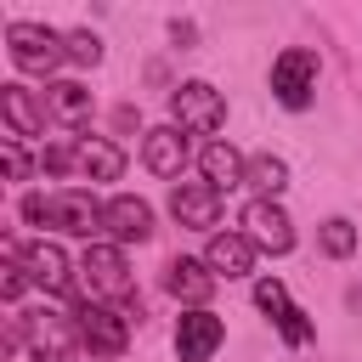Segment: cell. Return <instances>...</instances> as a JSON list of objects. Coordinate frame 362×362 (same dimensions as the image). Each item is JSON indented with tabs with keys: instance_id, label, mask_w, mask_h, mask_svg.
Wrapping results in <instances>:
<instances>
[{
	"instance_id": "obj_7",
	"label": "cell",
	"mask_w": 362,
	"mask_h": 362,
	"mask_svg": "<svg viewBox=\"0 0 362 362\" xmlns=\"http://www.w3.org/2000/svg\"><path fill=\"white\" fill-rule=\"evenodd\" d=\"M170 124H181L187 136H209L226 130V90L209 85V79H181L170 90Z\"/></svg>"
},
{
	"instance_id": "obj_18",
	"label": "cell",
	"mask_w": 362,
	"mask_h": 362,
	"mask_svg": "<svg viewBox=\"0 0 362 362\" xmlns=\"http://www.w3.org/2000/svg\"><path fill=\"white\" fill-rule=\"evenodd\" d=\"M204 266L215 272V277H226V283H243V277H255V266H260V249L232 226V232H215L209 243H204Z\"/></svg>"
},
{
	"instance_id": "obj_5",
	"label": "cell",
	"mask_w": 362,
	"mask_h": 362,
	"mask_svg": "<svg viewBox=\"0 0 362 362\" xmlns=\"http://www.w3.org/2000/svg\"><path fill=\"white\" fill-rule=\"evenodd\" d=\"M6 57H11L17 74H40L51 85V74L68 62V45H62V28H45V23L17 17V23H6Z\"/></svg>"
},
{
	"instance_id": "obj_17",
	"label": "cell",
	"mask_w": 362,
	"mask_h": 362,
	"mask_svg": "<svg viewBox=\"0 0 362 362\" xmlns=\"http://www.w3.org/2000/svg\"><path fill=\"white\" fill-rule=\"evenodd\" d=\"M40 107H45L51 124H62V130H85L90 113H96V96H90V85H79V79H51V85L40 90Z\"/></svg>"
},
{
	"instance_id": "obj_1",
	"label": "cell",
	"mask_w": 362,
	"mask_h": 362,
	"mask_svg": "<svg viewBox=\"0 0 362 362\" xmlns=\"http://www.w3.org/2000/svg\"><path fill=\"white\" fill-rule=\"evenodd\" d=\"M102 209H107V198H96L90 187L23 192V204H17V215L28 226H40V238L57 232V238H90V243H102Z\"/></svg>"
},
{
	"instance_id": "obj_9",
	"label": "cell",
	"mask_w": 362,
	"mask_h": 362,
	"mask_svg": "<svg viewBox=\"0 0 362 362\" xmlns=\"http://www.w3.org/2000/svg\"><path fill=\"white\" fill-rule=\"evenodd\" d=\"M6 255H17L23 272H28L45 294H74V272H79V260H68V249H62L57 238H11Z\"/></svg>"
},
{
	"instance_id": "obj_23",
	"label": "cell",
	"mask_w": 362,
	"mask_h": 362,
	"mask_svg": "<svg viewBox=\"0 0 362 362\" xmlns=\"http://www.w3.org/2000/svg\"><path fill=\"white\" fill-rule=\"evenodd\" d=\"M62 45H68V62L74 68H96L102 62V40L90 28H62Z\"/></svg>"
},
{
	"instance_id": "obj_16",
	"label": "cell",
	"mask_w": 362,
	"mask_h": 362,
	"mask_svg": "<svg viewBox=\"0 0 362 362\" xmlns=\"http://www.w3.org/2000/svg\"><path fill=\"white\" fill-rule=\"evenodd\" d=\"M221 345H226V322H221L209 305L175 317V356H181V362H215Z\"/></svg>"
},
{
	"instance_id": "obj_3",
	"label": "cell",
	"mask_w": 362,
	"mask_h": 362,
	"mask_svg": "<svg viewBox=\"0 0 362 362\" xmlns=\"http://www.w3.org/2000/svg\"><path fill=\"white\" fill-rule=\"evenodd\" d=\"M74 294H79V300H96V305L136 311V272H130L124 249H119V243H85L79 272H74ZM136 317H141V311H136Z\"/></svg>"
},
{
	"instance_id": "obj_4",
	"label": "cell",
	"mask_w": 362,
	"mask_h": 362,
	"mask_svg": "<svg viewBox=\"0 0 362 362\" xmlns=\"http://www.w3.org/2000/svg\"><path fill=\"white\" fill-rule=\"evenodd\" d=\"M45 175H79V181H119L124 175V147L107 136H74V141H51L40 153Z\"/></svg>"
},
{
	"instance_id": "obj_21",
	"label": "cell",
	"mask_w": 362,
	"mask_h": 362,
	"mask_svg": "<svg viewBox=\"0 0 362 362\" xmlns=\"http://www.w3.org/2000/svg\"><path fill=\"white\" fill-rule=\"evenodd\" d=\"M243 187H255V198H283L288 192V158L283 153H249Z\"/></svg>"
},
{
	"instance_id": "obj_11",
	"label": "cell",
	"mask_w": 362,
	"mask_h": 362,
	"mask_svg": "<svg viewBox=\"0 0 362 362\" xmlns=\"http://www.w3.org/2000/svg\"><path fill=\"white\" fill-rule=\"evenodd\" d=\"M238 232H243L260 255H272V260H283V255L294 249V215L283 209V198H249L243 215H238Z\"/></svg>"
},
{
	"instance_id": "obj_22",
	"label": "cell",
	"mask_w": 362,
	"mask_h": 362,
	"mask_svg": "<svg viewBox=\"0 0 362 362\" xmlns=\"http://www.w3.org/2000/svg\"><path fill=\"white\" fill-rule=\"evenodd\" d=\"M317 243H322L328 260H351V255H356V226H351L345 215H328L322 232H317Z\"/></svg>"
},
{
	"instance_id": "obj_19",
	"label": "cell",
	"mask_w": 362,
	"mask_h": 362,
	"mask_svg": "<svg viewBox=\"0 0 362 362\" xmlns=\"http://www.w3.org/2000/svg\"><path fill=\"white\" fill-rule=\"evenodd\" d=\"M0 119H6V130L17 136V141H34V136H45V107H40V90H28V85H0Z\"/></svg>"
},
{
	"instance_id": "obj_25",
	"label": "cell",
	"mask_w": 362,
	"mask_h": 362,
	"mask_svg": "<svg viewBox=\"0 0 362 362\" xmlns=\"http://www.w3.org/2000/svg\"><path fill=\"white\" fill-rule=\"evenodd\" d=\"M6 175H11V181H28V175H34V158L23 153L17 136H6Z\"/></svg>"
},
{
	"instance_id": "obj_13",
	"label": "cell",
	"mask_w": 362,
	"mask_h": 362,
	"mask_svg": "<svg viewBox=\"0 0 362 362\" xmlns=\"http://www.w3.org/2000/svg\"><path fill=\"white\" fill-rule=\"evenodd\" d=\"M158 226H153V204L141 192H113L107 209H102V243H147Z\"/></svg>"
},
{
	"instance_id": "obj_6",
	"label": "cell",
	"mask_w": 362,
	"mask_h": 362,
	"mask_svg": "<svg viewBox=\"0 0 362 362\" xmlns=\"http://www.w3.org/2000/svg\"><path fill=\"white\" fill-rule=\"evenodd\" d=\"M255 311L272 322V334H277L288 351H305V345L317 339V322L305 317V305H294L288 283H283V277H272V272H260V277H255Z\"/></svg>"
},
{
	"instance_id": "obj_8",
	"label": "cell",
	"mask_w": 362,
	"mask_h": 362,
	"mask_svg": "<svg viewBox=\"0 0 362 362\" xmlns=\"http://www.w3.org/2000/svg\"><path fill=\"white\" fill-rule=\"evenodd\" d=\"M266 85H272V102H277V107L305 113L311 96H317V51H311V45H283V51L272 57Z\"/></svg>"
},
{
	"instance_id": "obj_20",
	"label": "cell",
	"mask_w": 362,
	"mask_h": 362,
	"mask_svg": "<svg viewBox=\"0 0 362 362\" xmlns=\"http://www.w3.org/2000/svg\"><path fill=\"white\" fill-rule=\"evenodd\" d=\"M198 170H204V181H209L215 192H232V187H243L249 158H243L226 136H215V141H204V147H198Z\"/></svg>"
},
{
	"instance_id": "obj_2",
	"label": "cell",
	"mask_w": 362,
	"mask_h": 362,
	"mask_svg": "<svg viewBox=\"0 0 362 362\" xmlns=\"http://www.w3.org/2000/svg\"><path fill=\"white\" fill-rule=\"evenodd\" d=\"M6 351H28L34 362H79V328H74V311H51V305H34V311H17L6 322Z\"/></svg>"
},
{
	"instance_id": "obj_10",
	"label": "cell",
	"mask_w": 362,
	"mask_h": 362,
	"mask_svg": "<svg viewBox=\"0 0 362 362\" xmlns=\"http://www.w3.org/2000/svg\"><path fill=\"white\" fill-rule=\"evenodd\" d=\"M130 311L119 305H96V300H79L74 305V328H79V345L96 356V362H113L124 345H130Z\"/></svg>"
},
{
	"instance_id": "obj_24",
	"label": "cell",
	"mask_w": 362,
	"mask_h": 362,
	"mask_svg": "<svg viewBox=\"0 0 362 362\" xmlns=\"http://www.w3.org/2000/svg\"><path fill=\"white\" fill-rule=\"evenodd\" d=\"M0 272H6V277H0V294H6V305H17V300L28 294V283H34V277L23 272V260H17V255H6V266H0Z\"/></svg>"
},
{
	"instance_id": "obj_15",
	"label": "cell",
	"mask_w": 362,
	"mask_h": 362,
	"mask_svg": "<svg viewBox=\"0 0 362 362\" xmlns=\"http://www.w3.org/2000/svg\"><path fill=\"white\" fill-rule=\"evenodd\" d=\"M187 158H192V141H187L181 124H147V130H141V164H147L158 181H175V175L187 170Z\"/></svg>"
},
{
	"instance_id": "obj_14",
	"label": "cell",
	"mask_w": 362,
	"mask_h": 362,
	"mask_svg": "<svg viewBox=\"0 0 362 362\" xmlns=\"http://www.w3.org/2000/svg\"><path fill=\"white\" fill-rule=\"evenodd\" d=\"M164 288H170V300H181V311H204V305L215 300L221 277L204 266V255H175V260L164 266Z\"/></svg>"
},
{
	"instance_id": "obj_12",
	"label": "cell",
	"mask_w": 362,
	"mask_h": 362,
	"mask_svg": "<svg viewBox=\"0 0 362 362\" xmlns=\"http://www.w3.org/2000/svg\"><path fill=\"white\" fill-rule=\"evenodd\" d=\"M221 204H226V192H215L209 181H175L170 187V221L187 226V232L215 238L221 232Z\"/></svg>"
}]
</instances>
